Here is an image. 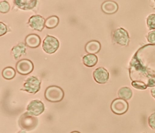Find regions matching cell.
<instances>
[{
    "instance_id": "obj_1",
    "label": "cell",
    "mask_w": 155,
    "mask_h": 133,
    "mask_svg": "<svg viewBox=\"0 0 155 133\" xmlns=\"http://www.w3.org/2000/svg\"><path fill=\"white\" fill-rule=\"evenodd\" d=\"M128 72L133 88L143 90L155 86V44L144 45L136 51Z\"/></svg>"
},
{
    "instance_id": "obj_2",
    "label": "cell",
    "mask_w": 155,
    "mask_h": 133,
    "mask_svg": "<svg viewBox=\"0 0 155 133\" xmlns=\"http://www.w3.org/2000/svg\"><path fill=\"white\" fill-rule=\"evenodd\" d=\"M44 97L48 102L53 103L59 102L64 99V92L61 87L51 85L46 88L44 92Z\"/></svg>"
},
{
    "instance_id": "obj_3",
    "label": "cell",
    "mask_w": 155,
    "mask_h": 133,
    "mask_svg": "<svg viewBox=\"0 0 155 133\" xmlns=\"http://www.w3.org/2000/svg\"><path fill=\"white\" fill-rule=\"evenodd\" d=\"M38 123V119L27 112L23 113L19 118L18 124L20 128L25 131H31L36 128Z\"/></svg>"
},
{
    "instance_id": "obj_4",
    "label": "cell",
    "mask_w": 155,
    "mask_h": 133,
    "mask_svg": "<svg viewBox=\"0 0 155 133\" xmlns=\"http://www.w3.org/2000/svg\"><path fill=\"white\" fill-rule=\"evenodd\" d=\"M41 88V81L36 76H30L26 80L23 85L21 91L27 92L30 94H36Z\"/></svg>"
},
{
    "instance_id": "obj_5",
    "label": "cell",
    "mask_w": 155,
    "mask_h": 133,
    "mask_svg": "<svg viewBox=\"0 0 155 133\" xmlns=\"http://www.w3.org/2000/svg\"><path fill=\"white\" fill-rule=\"evenodd\" d=\"M59 47V42L54 36L47 35L43 41L42 49L47 54L55 53Z\"/></svg>"
},
{
    "instance_id": "obj_6",
    "label": "cell",
    "mask_w": 155,
    "mask_h": 133,
    "mask_svg": "<svg viewBox=\"0 0 155 133\" xmlns=\"http://www.w3.org/2000/svg\"><path fill=\"white\" fill-rule=\"evenodd\" d=\"M113 40L116 44L122 46H127L130 42L128 33L123 28H118L113 33Z\"/></svg>"
},
{
    "instance_id": "obj_7",
    "label": "cell",
    "mask_w": 155,
    "mask_h": 133,
    "mask_svg": "<svg viewBox=\"0 0 155 133\" xmlns=\"http://www.w3.org/2000/svg\"><path fill=\"white\" fill-rule=\"evenodd\" d=\"M128 108L129 105L127 100L121 98L115 99L110 105L111 111L116 115H122L126 113Z\"/></svg>"
},
{
    "instance_id": "obj_8",
    "label": "cell",
    "mask_w": 155,
    "mask_h": 133,
    "mask_svg": "<svg viewBox=\"0 0 155 133\" xmlns=\"http://www.w3.org/2000/svg\"><path fill=\"white\" fill-rule=\"evenodd\" d=\"M45 109L44 104L39 100H33L27 106V112L30 114L38 116L41 115Z\"/></svg>"
},
{
    "instance_id": "obj_9",
    "label": "cell",
    "mask_w": 155,
    "mask_h": 133,
    "mask_svg": "<svg viewBox=\"0 0 155 133\" xmlns=\"http://www.w3.org/2000/svg\"><path fill=\"white\" fill-rule=\"evenodd\" d=\"M34 68L33 62L27 59L18 61L16 65V70L18 73L22 75H27L31 73Z\"/></svg>"
},
{
    "instance_id": "obj_10",
    "label": "cell",
    "mask_w": 155,
    "mask_h": 133,
    "mask_svg": "<svg viewBox=\"0 0 155 133\" xmlns=\"http://www.w3.org/2000/svg\"><path fill=\"white\" fill-rule=\"evenodd\" d=\"M94 80L98 83L104 84L107 82L109 79V73L104 67L100 66L94 70L93 73Z\"/></svg>"
},
{
    "instance_id": "obj_11",
    "label": "cell",
    "mask_w": 155,
    "mask_h": 133,
    "mask_svg": "<svg viewBox=\"0 0 155 133\" xmlns=\"http://www.w3.org/2000/svg\"><path fill=\"white\" fill-rule=\"evenodd\" d=\"M45 20L41 15H34L30 18L28 24L30 27L35 30L41 31L45 26Z\"/></svg>"
},
{
    "instance_id": "obj_12",
    "label": "cell",
    "mask_w": 155,
    "mask_h": 133,
    "mask_svg": "<svg viewBox=\"0 0 155 133\" xmlns=\"http://www.w3.org/2000/svg\"><path fill=\"white\" fill-rule=\"evenodd\" d=\"M14 4L19 9L28 10L34 8L38 3V0H13Z\"/></svg>"
},
{
    "instance_id": "obj_13",
    "label": "cell",
    "mask_w": 155,
    "mask_h": 133,
    "mask_svg": "<svg viewBox=\"0 0 155 133\" xmlns=\"http://www.w3.org/2000/svg\"><path fill=\"white\" fill-rule=\"evenodd\" d=\"M101 9L106 14H113L117 11L118 5L113 1H106L102 4Z\"/></svg>"
},
{
    "instance_id": "obj_14",
    "label": "cell",
    "mask_w": 155,
    "mask_h": 133,
    "mask_svg": "<svg viewBox=\"0 0 155 133\" xmlns=\"http://www.w3.org/2000/svg\"><path fill=\"white\" fill-rule=\"evenodd\" d=\"M25 44L30 48H37L41 44V38L38 34H30L25 37Z\"/></svg>"
},
{
    "instance_id": "obj_15",
    "label": "cell",
    "mask_w": 155,
    "mask_h": 133,
    "mask_svg": "<svg viewBox=\"0 0 155 133\" xmlns=\"http://www.w3.org/2000/svg\"><path fill=\"white\" fill-rule=\"evenodd\" d=\"M26 44L23 42H21L18 45L14 46L12 49V54L15 59H18L21 56L25 54Z\"/></svg>"
},
{
    "instance_id": "obj_16",
    "label": "cell",
    "mask_w": 155,
    "mask_h": 133,
    "mask_svg": "<svg viewBox=\"0 0 155 133\" xmlns=\"http://www.w3.org/2000/svg\"><path fill=\"white\" fill-rule=\"evenodd\" d=\"M101 48V44L97 41H91L85 45V50L88 54H96L99 52Z\"/></svg>"
},
{
    "instance_id": "obj_17",
    "label": "cell",
    "mask_w": 155,
    "mask_h": 133,
    "mask_svg": "<svg viewBox=\"0 0 155 133\" xmlns=\"http://www.w3.org/2000/svg\"><path fill=\"white\" fill-rule=\"evenodd\" d=\"M84 64L87 67H93L97 63V57L94 54H87L83 57Z\"/></svg>"
},
{
    "instance_id": "obj_18",
    "label": "cell",
    "mask_w": 155,
    "mask_h": 133,
    "mask_svg": "<svg viewBox=\"0 0 155 133\" xmlns=\"http://www.w3.org/2000/svg\"><path fill=\"white\" fill-rule=\"evenodd\" d=\"M117 95L119 98L125 100H128L132 97L133 91L128 86H124L119 89Z\"/></svg>"
},
{
    "instance_id": "obj_19",
    "label": "cell",
    "mask_w": 155,
    "mask_h": 133,
    "mask_svg": "<svg viewBox=\"0 0 155 133\" xmlns=\"http://www.w3.org/2000/svg\"><path fill=\"white\" fill-rule=\"evenodd\" d=\"M59 19L58 16H51L47 18V19L45 20V26L46 28L49 29L54 28L56 27H57V25L59 24Z\"/></svg>"
},
{
    "instance_id": "obj_20",
    "label": "cell",
    "mask_w": 155,
    "mask_h": 133,
    "mask_svg": "<svg viewBox=\"0 0 155 133\" xmlns=\"http://www.w3.org/2000/svg\"><path fill=\"white\" fill-rule=\"evenodd\" d=\"M15 75L16 71L15 69L12 66H7L2 71V77L7 80L12 79L15 77Z\"/></svg>"
},
{
    "instance_id": "obj_21",
    "label": "cell",
    "mask_w": 155,
    "mask_h": 133,
    "mask_svg": "<svg viewBox=\"0 0 155 133\" xmlns=\"http://www.w3.org/2000/svg\"><path fill=\"white\" fill-rule=\"evenodd\" d=\"M147 25L149 30H155V13H151L147 18Z\"/></svg>"
},
{
    "instance_id": "obj_22",
    "label": "cell",
    "mask_w": 155,
    "mask_h": 133,
    "mask_svg": "<svg viewBox=\"0 0 155 133\" xmlns=\"http://www.w3.org/2000/svg\"><path fill=\"white\" fill-rule=\"evenodd\" d=\"M10 6L8 2L3 1L0 2V12L1 13H7L10 10Z\"/></svg>"
},
{
    "instance_id": "obj_23",
    "label": "cell",
    "mask_w": 155,
    "mask_h": 133,
    "mask_svg": "<svg viewBox=\"0 0 155 133\" xmlns=\"http://www.w3.org/2000/svg\"><path fill=\"white\" fill-rule=\"evenodd\" d=\"M148 123L151 129H155V112L150 115L148 118Z\"/></svg>"
},
{
    "instance_id": "obj_24",
    "label": "cell",
    "mask_w": 155,
    "mask_h": 133,
    "mask_svg": "<svg viewBox=\"0 0 155 133\" xmlns=\"http://www.w3.org/2000/svg\"><path fill=\"white\" fill-rule=\"evenodd\" d=\"M147 39L150 44H155V30H151L148 33Z\"/></svg>"
},
{
    "instance_id": "obj_25",
    "label": "cell",
    "mask_w": 155,
    "mask_h": 133,
    "mask_svg": "<svg viewBox=\"0 0 155 133\" xmlns=\"http://www.w3.org/2000/svg\"><path fill=\"white\" fill-rule=\"evenodd\" d=\"M7 31V26L2 22H0V36H2L4 34H5Z\"/></svg>"
},
{
    "instance_id": "obj_26",
    "label": "cell",
    "mask_w": 155,
    "mask_h": 133,
    "mask_svg": "<svg viewBox=\"0 0 155 133\" xmlns=\"http://www.w3.org/2000/svg\"><path fill=\"white\" fill-rule=\"evenodd\" d=\"M150 92H151V94L152 97H153L154 98V99H155V86L151 88Z\"/></svg>"
},
{
    "instance_id": "obj_27",
    "label": "cell",
    "mask_w": 155,
    "mask_h": 133,
    "mask_svg": "<svg viewBox=\"0 0 155 133\" xmlns=\"http://www.w3.org/2000/svg\"><path fill=\"white\" fill-rule=\"evenodd\" d=\"M17 133H26V132H25V130H21V131H19V132H18Z\"/></svg>"
},
{
    "instance_id": "obj_28",
    "label": "cell",
    "mask_w": 155,
    "mask_h": 133,
    "mask_svg": "<svg viewBox=\"0 0 155 133\" xmlns=\"http://www.w3.org/2000/svg\"><path fill=\"white\" fill-rule=\"evenodd\" d=\"M71 133H81V132H78V131H73V132H71Z\"/></svg>"
},
{
    "instance_id": "obj_29",
    "label": "cell",
    "mask_w": 155,
    "mask_h": 133,
    "mask_svg": "<svg viewBox=\"0 0 155 133\" xmlns=\"http://www.w3.org/2000/svg\"><path fill=\"white\" fill-rule=\"evenodd\" d=\"M153 1H154V4H155V0H153Z\"/></svg>"
},
{
    "instance_id": "obj_30",
    "label": "cell",
    "mask_w": 155,
    "mask_h": 133,
    "mask_svg": "<svg viewBox=\"0 0 155 133\" xmlns=\"http://www.w3.org/2000/svg\"><path fill=\"white\" fill-rule=\"evenodd\" d=\"M143 133H146V132H143Z\"/></svg>"
}]
</instances>
